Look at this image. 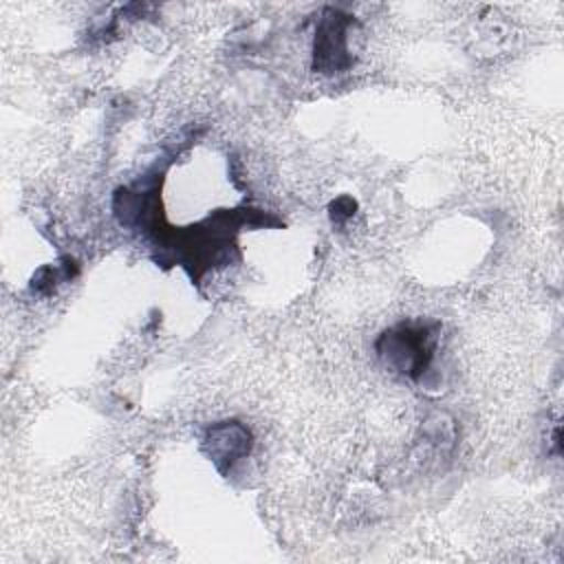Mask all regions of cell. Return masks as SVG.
I'll list each match as a JSON object with an SVG mask.
<instances>
[{
	"instance_id": "3957f363",
	"label": "cell",
	"mask_w": 564,
	"mask_h": 564,
	"mask_svg": "<svg viewBox=\"0 0 564 564\" xmlns=\"http://www.w3.org/2000/svg\"><path fill=\"white\" fill-rule=\"evenodd\" d=\"M203 449L220 474H227L251 452V432L240 421H220L207 427Z\"/></svg>"
},
{
	"instance_id": "277c9868",
	"label": "cell",
	"mask_w": 564,
	"mask_h": 564,
	"mask_svg": "<svg viewBox=\"0 0 564 564\" xmlns=\"http://www.w3.org/2000/svg\"><path fill=\"white\" fill-rule=\"evenodd\" d=\"M355 200L350 196H341L335 203H330V218L333 223H344L346 218H350L355 214Z\"/></svg>"
},
{
	"instance_id": "7a4b0ae2",
	"label": "cell",
	"mask_w": 564,
	"mask_h": 564,
	"mask_svg": "<svg viewBox=\"0 0 564 564\" xmlns=\"http://www.w3.org/2000/svg\"><path fill=\"white\" fill-rule=\"evenodd\" d=\"M352 26V18L337 11L326 9L313 44V68L319 73H339L352 66V57L348 53V31Z\"/></svg>"
},
{
	"instance_id": "6da1fadb",
	"label": "cell",
	"mask_w": 564,
	"mask_h": 564,
	"mask_svg": "<svg viewBox=\"0 0 564 564\" xmlns=\"http://www.w3.org/2000/svg\"><path fill=\"white\" fill-rule=\"evenodd\" d=\"M436 324H399L377 339V352L386 366L410 379H421L436 350Z\"/></svg>"
}]
</instances>
